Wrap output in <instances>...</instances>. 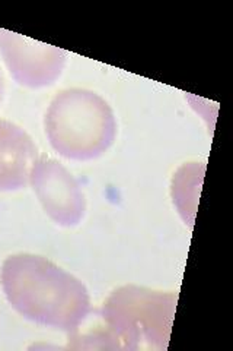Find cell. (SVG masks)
<instances>
[{"instance_id": "6", "label": "cell", "mask_w": 233, "mask_h": 351, "mask_svg": "<svg viewBox=\"0 0 233 351\" xmlns=\"http://www.w3.org/2000/svg\"><path fill=\"white\" fill-rule=\"evenodd\" d=\"M37 160V145L27 132L8 120H0V192L24 188Z\"/></svg>"}, {"instance_id": "3", "label": "cell", "mask_w": 233, "mask_h": 351, "mask_svg": "<svg viewBox=\"0 0 233 351\" xmlns=\"http://www.w3.org/2000/svg\"><path fill=\"white\" fill-rule=\"evenodd\" d=\"M117 123L113 110L96 93L72 88L54 97L46 114V134L60 156L94 160L113 145Z\"/></svg>"}, {"instance_id": "8", "label": "cell", "mask_w": 233, "mask_h": 351, "mask_svg": "<svg viewBox=\"0 0 233 351\" xmlns=\"http://www.w3.org/2000/svg\"><path fill=\"white\" fill-rule=\"evenodd\" d=\"M3 95H5V81H3L2 72H0V103L3 100Z\"/></svg>"}, {"instance_id": "5", "label": "cell", "mask_w": 233, "mask_h": 351, "mask_svg": "<svg viewBox=\"0 0 233 351\" xmlns=\"http://www.w3.org/2000/svg\"><path fill=\"white\" fill-rule=\"evenodd\" d=\"M44 211L54 223L76 226L85 214V197L81 186L59 161L41 157L29 179Z\"/></svg>"}, {"instance_id": "1", "label": "cell", "mask_w": 233, "mask_h": 351, "mask_svg": "<svg viewBox=\"0 0 233 351\" xmlns=\"http://www.w3.org/2000/svg\"><path fill=\"white\" fill-rule=\"evenodd\" d=\"M0 280L10 306L36 324L76 331L90 315L91 299L82 281L42 256H9Z\"/></svg>"}, {"instance_id": "4", "label": "cell", "mask_w": 233, "mask_h": 351, "mask_svg": "<svg viewBox=\"0 0 233 351\" xmlns=\"http://www.w3.org/2000/svg\"><path fill=\"white\" fill-rule=\"evenodd\" d=\"M0 54L14 80L29 88L54 84L66 64V51L0 29Z\"/></svg>"}, {"instance_id": "2", "label": "cell", "mask_w": 233, "mask_h": 351, "mask_svg": "<svg viewBox=\"0 0 233 351\" xmlns=\"http://www.w3.org/2000/svg\"><path fill=\"white\" fill-rule=\"evenodd\" d=\"M176 293L124 285L102 306L104 329H98L102 348L166 350L176 311Z\"/></svg>"}, {"instance_id": "7", "label": "cell", "mask_w": 233, "mask_h": 351, "mask_svg": "<svg viewBox=\"0 0 233 351\" xmlns=\"http://www.w3.org/2000/svg\"><path fill=\"white\" fill-rule=\"evenodd\" d=\"M200 166L194 164V166H185L180 171L184 178L185 186L188 189H182L180 186H172V195H174V202L178 206V210L182 215L185 221H188V213H193L194 217V210L195 205L198 202V196H200V186H202L203 180V171L197 174Z\"/></svg>"}]
</instances>
